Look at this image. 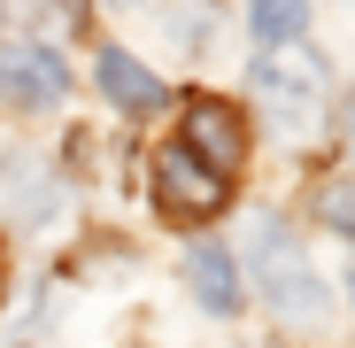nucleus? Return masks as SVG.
Here are the masks:
<instances>
[{
  "instance_id": "12",
  "label": "nucleus",
  "mask_w": 355,
  "mask_h": 348,
  "mask_svg": "<svg viewBox=\"0 0 355 348\" xmlns=\"http://www.w3.org/2000/svg\"><path fill=\"white\" fill-rule=\"evenodd\" d=\"M0 279H8V271H0Z\"/></svg>"
},
{
  "instance_id": "10",
  "label": "nucleus",
  "mask_w": 355,
  "mask_h": 348,
  "mask_svg": "<svg viewBox=\"0 0 355 348\" xmlns=\"http://www.w3.org/2000/svg\"><path fill=\"white\" fill-rule=\"evenodd\" d=\"M347 140H355V101H347Z\"/></svg>"
},
{
  "instance_id": "3",
  "label": "nucleus",
  "mask_w": 355,
  "mask_h": 348,
  "mask_svg": "<svg viewBox=\"0 0 355 348\" xmlns=\"http://www.w3.org/2000/svg\"><path fill=\"white\" fill-rule=\"evenodd\" d=\"M178 147H186L201 170L232 179V170L248 163V124H240V108H232V101H216V93H193V101H186V132H178Z\"/></svg>"
},
{
  "instance_id": "4",
  "label": "nucleus",
  "mask_w": 355,
  "mask_h": 348,
  "mask_svg": "<svg viewBox=\"0 0 355 348\" xmlns=\"http://www.w3.org/2000/svg\"><path fill=\"white\" fill-rule=\"evenodd\" d=\"M155 209L178 217V224H209V217L224 209V179L201 170L186 147H162V155H155Z\"/></svg>"
},
{
  "instance_id": "9",
  "label": "nucleus",
  "mask_w": 355,
  "mask_h": 348,
  "mask_svg": "<svg viewBox=\"0 0 355 348\" xmlns=\"http://www.w3.org/2000/svg\"><path fill=\"white\" fill-rule=\"evenodd\" d=\"M317 209H324L332 232H347V240H355V170H347V179H332V186L317 194Z\"/></svg>"
},
{
  "instance_id": "1",
  "label": "nucleus",
  "mask_w": 355,
  "mask_h": 348,
  "mask_svg": "<svg viewBox=\"0 0 355 348\" xmlns=\"http://www.w3.org/2000/svg\"><path fill=\"white\" fill-rule=\"evenodd\" d=\"M248 248H255V271H263V295H270V310H278V317H302V325H317V317H324V286L309 279L302 248H293V232H286L278 217H255Z\"/></svg>"
},
{
  "instance_id": "8",
  "label": "nucleus",
  "mask_w": 355,
  "mask_h": 348,
  "mask_svg": "<svg viewBox=\"0 0 355 348\" xmlns=\"http://www.w3.org/2000/svg\"><path fill=\"white\" fill-rule=\"evenodd\" d=\"M248 24H255V39H263V47H293V39L309 31V0H255Z\"/></svg>"
},
{
  "instance_id": "7",
  "label": "nucleus",
  "mask_w": 355,
  "mask_h": 348,
  "mask_svg": "<svg viewBox=\"0 0 355 348\" xmlns=\"http://www.w3.org/2000/svg\"><path fill=\"white\" fill-rule=\"evenodd\" d=\"M93 78H101V93H108L116 108H124V116H155V108H162V85H155V70L139 63V54H124V47H101Z\"/></svg>"
},
{
  "instance_id": "13",
  "label": "nucleus",
  "mask_w": 355,
  "mask_h": 348,
  "mask_svg": "<svg viewBox=\"0 0 355 348\" xmlns=\"http://www.w3.org/2000/svg\"><path fill=\"white\" fill-rule=\"evenodd\" d=\"M347 286H355V279H347Z\"/></svg>"
},
{
  "instance_id": "2",
  "label": "nucleus",
  "mask_w": 355,
  "mask_h": 348,
  "mask_svg": "<svg viewBox=\"0 0 355 348\" xmlns=\"http://www.w3.org/2000/svg\"><path fill=\"white\" fill-rule=\"evenodd\" d=\"M255 93L270 101V116L286 132H309L317 116H324V63L293 39V47H270L263 63H255Z\"/></svg>"
},
{
  "instance_id": "5",
  "label": "nucleus",
  "mask_w": 355,
  "mask_h": 348,
  "mask_svg": "<svg viewBox=\"0 0 355 348\" xmlns=\"http://www.w3.org/2000/svg\"><path fill=\"white\" fill-rule=\"evenodd\" d=\"M70 93V70H62V54L54 47H8L0 54V101H16V108H54Z\"/></svg>"
},
{
  "instance_id": "11",
  "label": "nucleus",
  "mask_w": 355,
  "mask_h": 348,
  "mask_svg": "<svg viewBox=\"0 0 355 348\" xmlns=\"http://www.w3.org/2000/svg\"><path fill=\"white\" fill-rule=\"evenodd\" d=\"M0 31H8V8H0Z\"/></svg>"
},
{
  "instance_id": "6",
  "label": "nucleus",
  "mask_w": 355,
  "mask_h": 348,
  "mask_svg": "<svg viewBox=\"0 0 355 348\" xmlns=\"http://www.w3.org/2000/svg\"><path fill=\"white\" fill-rule=\"evenodd\" d=\"M186 286H193V302L216 310V317H232V310L248 302L240 263H232V248H216V240H193V248H186Z\"/></svg>"
}]
</instances>
